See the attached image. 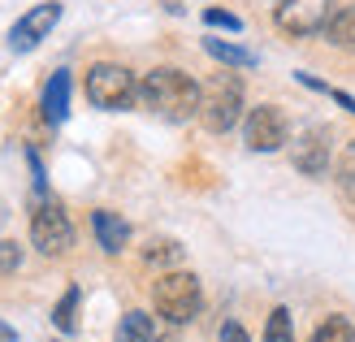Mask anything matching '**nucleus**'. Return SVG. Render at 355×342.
I'll use <instances>...</instances> for the list:
<instances>
[{"label":"nucleus","mask_w":355,"mask_h":342,"mask_svg":"<svg viewBox=\"0 0 355 342\" xmlns=\"http://www.w3.org/2000/svg\"><path fill=\"white\" fill-rule=\"evenodd\" d=\"M139 100H144V109H152L165 121L200 117V87H195L191 74H182V69H173V65H156L152 74L139 83Z\"/></svg>","instance_id":"1"},{"label":"nucleus","mask_w":355,"mask_h":342,"mask_svg":"<svg viewBox=\"0 0 355 342\" xmlns=\"http://www.w3.org/2000/svg\"><path fill=\"white\" fill-rule=\"evenodd\" d=\"M239 117H243V83L234 74L208 78L200 87V121H204V130L225 135V130L239 126Z\"/></svg>","instance_id":"2"},{"label":"nucleus","mask_w":355,"mask_h":342,"mask_svg":"<svg viewBox=\"0 0 355 342\" xmlns=\"http://www.w3.org/2000/svg\"><path fill=\"white\" fill-rule=\"evenodd\" d=\"M200 303H204V291H200V277L195 273H165L152 286V308H156V316H165L169 325L195 320L200 316Z\"/></svg>","instance_id":"3"},{"label":"nucleus","mask_w":355,"mask_h":342,"mask_svg":"<svg viewBox=\"0 0 355 342\" xmlns=\"http://www.w3.org/2000/svg\"><path fill=\"white\" fill-rule=\"evenodd\" d=\"M87 100L96 109H109V113H121L139 100V83L126 65H113V61H100L87 69Z\"/></svg>","instance_id":"4"},{"label":"nucleus","mask_w":355,"mask_h":342,"mask_svg":"<svg viewBox=\"0 0 355 342\" xmlns=\"http://www.w3.org/2000/svg\"><path fill=\"white\" fill-rule=\"evenodd\" d=\"M31 243L44 251V256H65L74 247V225H69L65 208L57 200H40L31 212Z\"/></svg>","instance_id":"5"},{"label":"nucleus","mask_w":355,"mask_h":342,"mask_svg":"<svg viewBox=\"0 0 355 342\" xmlns=\"http://www.w3.org/2000/svg\"><path fill=\"white\" fill-rule=\"evenodd\" d=\"M286 139H291V126L277 104H260V109L247 113V148L252 152H277L286 148Z\"/></svg>","instance_id":"6"},{"label":"nucleus","mask_w":355,"mask_h":342,"mask_svg":"<svg viewBox=\"0 0 355 342\" xmlns=\"http://www.w3.org/2000/svg\"><path fill=\"white\" fill-rule=\"evenodd\" d=\"M329 126H308L304 135H299L291 143V160H295V169L299 173H308V178H325L329 169V156H334V143H329Z\"/></svg>","instance_id":"7"},{"label":"nucleus","mask_w":355,"mask_h":342,"mask_svg":"<svg viewBox=\"0 0 355 342\" xmlns=\"http://www.w3.org/2000/svg\"><path fill=\"white\" fill-rule=\"evenodd\" d=\"M57 22H61V5H57V0H44V5L26 9L13 22V31H9V48L13 52H31L40 40H48V31L57 26Z\"/></svg>","instance_id":"8"},{"label":"nucleus","mask_w":355,"mask_h":342,"mask_svg":"<svg viewBox=\"0 0 355 342\" xmlns=\"http://www.w3.org/2000/svg\"><path fill=\"white\" fill-rule=\"evenodd\" d=\"M273 17L286 35H316L329 22V0H277Z\"/></svg>","instance_id":"9"},{"label":"nucleus","mask_w":355,"mask_h":342,"mask_svg":"<svg viewBox=\"0 0 355 342\" xmlns=\"http://www.w3.org/2000/svg\"><path fill=\"white\" fill-rule=\"evenodd\" d=\"M69 69H57V74L48 78V87H44V121H52V126H61L65 117H69Z\"/></svg>","instance_id":"10"},{"label":"nucleus","mask_w":355,"mask_h":342,"mask_svg":"<svg viewBox=\"0 0 355 342\" xmlns=\"http://www.w3.org/2000/svg\"><path fill=\"white\" fill-rule=\"evenodd\" d=\"M92 230H96V239H100V247L109 251V256H117V251L130 243V225L121 221L117 212H109V208H100L92 217Z\"/></svg>","instance_id":"11"},{"label":"nucleus","mask_w":355,"mask_h":342,"mask_svg":"<svg viewBox=\"0 0 355 342\" xmlns=\"http://www.w3.org/2000/svg\"><path fill=\"white\" fill-rule=\"evenodd\" d=\"M325 35H329V44H334V48L355 52V5H347V9H338V13H329Z\"/></svg>","instance_id":"12"},{"label":"nucleus","mask_w":355,"mask_h":342,"mask_svg":"<svg viewBox=\"0 0 355 342\" xmlns=\"http://www.w3.org/2000/svg\"><path fill=\"white\" fill-rule=\"evenodd\" d=\"M117 342H156V320L148 312H126L117 325Z\"/></svg>","instance_id":"13"},{"label":"nucleus","mask_w":355,"mask_h":342,"mask_svg":"<svg viewBox=\"0 0 355 342\" xmlns=\"http://www.w3.org/2000/svg\"><path fill=\"white\" fill-rule=\"evenodd\" d=\"M204 48H208V57H217V61L230 65V69H252V65H256V52H247V48H239V44L204 40Z\"/></svg>","instance_id":"14"},{"label":"nucleus","mask_w":355,"mask_h":342,"mask_svg":"<svg viewBox=\"0 0 355 342\" xmlns=\"http://www.w3.org/2000/svg\"><path fill=\"white\" fill-rule=\"evenodd\" d=\"M312 342H355V325L347 316H325L321 325H316Z\"/></svg>","instance_id":"15"},{"label":"nucleus","mask_w":355,"mask_h":342,"mask_svg":"<svg viewBox=\"0 0 355 342\" xmlns=\"http://www.w3.org/2000/svg\"><path fill=\"white\" fill-rule=\"evenodd\" d=\"M78 286H69V291L61 295V303H57V312H52V325H57L61 334H74V325H78Z\"/></svg>","instance_id":"16"},{"label":"nucleus","mask_w":355,"mask_h":342,"mask_svg":"<svg viewBox=\"0 0 355 342\" xmlns=\"http://www.w3.org/2000/svg\"><path fill=\"white\" fill-rule=\"evenodd\" d=\"M264 342H295L291 312H286V308H273V312H269V325H264Z\"/></svg>","instance_id":"17"},{"label":"nucleus","mask_w":355,"mask_h":342,"mask_svg":"<svg viewBox=\"0 0 355 342\" xmlns=\"http://www.w3.org/2000/svg\"><path fill=\"white\" fill-rule=\"evenodd\" d=\"M144 260L148 264H173V260H182V247H178L173 239H152L148 251H144Z\"/></svg>","instance_id":"18"},{"label":"nucleus","mask_w":355,"mask_h":342,"mask_svg":"<svg viewBox=\"0 0 355 342\" xmlns=\"http://www.w3.org/2000/svg\"><path fill=\"white\" fill-rule=\"evenodd\" d=\"M338 182H343V191L355 200V139L347 143V152H343V160H338Z\"/></svg>","instance_id":"19"},{"label":"nucleus","mask_w":355,"mask_h":342,"mask_svg":"<svg viewBox=\"0 0 355 342\" xmlns=\"http://www.w3.org/2000/svg\"><path fill=\"white\" fill-rule=\"evenodd\" d=\"M22 268V247L9 243V239H0V277H9Z\"/></svg>","instance_id":"20"},{"label":"nucleus","mask_w":355,"mask_h":342,"mask_svg":"<svg viewBox=\"0 0 355 342\" xmlns=\"http://www.w3.org/2000/svg\"><path fill=\"white\" fill-rule=\"evenodd\" d=\"M204 22L208 26H225V31H243V22L234 13H225V9H204Z\"/></svg>","instance_id":"21"},{"label":"nucleus","mask_w":355,"mask_h":342,"mask_svg":"<svg viewBox=\"0 0 355 342\" xmlns=\"http://www.w3.org/2000/svg\"><path fill=\"white\" fill-rule=\"evenodd\" d=\"M221 342H247V330L239 325V320H225V325H221Z\"/></svg>","instance_id":"22"},{"label":"nucleus","mask_w":355,"mask_h":342,"mask_svg":"<svg viewBox=\"0 0 355 342\" xmlns=\"http://www.w3.org/2000/svg\"><path fill=\"white\" fill-rule=\"evenodd\" d=\"M0 342H17V330H13V325H5V320H0Z\"/></svg>","instance_id":"23"},{"label":"nucleus","mask_w":355,"mask_h":342,"mask_svg":"<svg viewBox=\"0 0 355 342\" xmlns=\"http://www.w3.org/2000/svg\"><path fill=\"white\" fill-rule=\"evenodd\" d=\"M0 225H5V204H0Z\"/></svg>","instance_id":"24"}]
</instances>
